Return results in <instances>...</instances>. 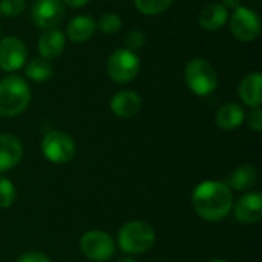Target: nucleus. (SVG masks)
I'll return each instance as SVG.
<instances>
[{
  "label": "nucleus",
  "instance_id": "obj_6",
  "mask_svg": "<svg viewBox=\"0 0 262 262\" xmlns=\"http://www.w3.org/2000/svg\"><path fill=\"white\" fill-rule=\"evenodd\" d=\"M140 72V58L126 48L117 49L107 60V74L115 83H129Z\"/></svg>",
  "mask_w": 262,
  "mask_h": 262
},
{
  "label": "nucleus",
  "instance_id": "obj_10",
  "mask_svg": "<svg viewBox=\"0 0 262 262\" xmlns=\"http://www.w3.org/2000/svg\"><path fill=\"white\" fill-rule=\"evenodd\" d=\"M28 51L25 43L17 37H5L0 40V69L15 72L26 63Z\"/></svg>",
  "mask_w": 262,
  "mask_h": 262
},
{
  "label": "nucleus",
  "instance_id": "obj_20",
  "mask_svg": "<svg viewBox=\"0 0 262 262\" xmlns=\"http://www.w3.org/2000/svg\"><path fill=\"white\" fill-rule=\"evenodd\" d=\"M52 74H54L52 64L49 63V60L45 58H34L25 68V75L35 83L48 81L52 77Z\"/></svg>",
  "mask_w": 262,
  "mask_h": 262
},
{
  "label": "nucleus",
  "instance_id": "obj_26",
  "mask_svg": "<svg viewBox=\"0 0 262 262\" xmlns=\"http://www.w3.org/2000/svg\"><path fill=\"white\" fill-rule=\"evenodd\" d=\"M247 124H249V127H250L252 130H255V132H261L262 130L261 107H255V109L250 112V115H249V118H247Z\"/></svg>",
  "mask_w": 262,
  "mask_h": 262
},
{
  "label": "nucleus",
  "instance_id": "obj_31",
  "mask_svg": "<svg viewBox=\"0 0 262 262\" xmlns=\"http://www.w3.org/2000/svg\"><path fill=\"white\" fill-rule=\"evenodd\" d=\"M210 262H227V261H224V259H213V261H210Z\"/></svg>",
  "mask_w": 262,
  "mask_h": 262
},
{
  "label": "nucleus",
  "instance_id": "obj_11",
  "mask_svg": "<svg viewBox=\"0 0 262 262\" xmlns=\"http://www.w3.org/2000/svg\"><path fill=\"white\" fill-rule=\"evenodd\" d=\"M233 215L243 224H258L262 220V196L258 192L243 195L233 203Z\"/></svg>",
  "mask_w": 262,
  "mask_h": 262
},
{
  "label": "nucleus",
  "instance_id": "obj_5",
  "mask_svg": "<svg viewBox=\"0 0 262 262\" xmlns=\"http://www.w3.org/2000/svg\"><path fill=\"white\" fill-rule=\"evenodd\" d=\"M75 150L77 147L72 137L60 130H51L41 140V152L45 158L54 164L69 163L75 157Z\"/></svg>",
  "mask_w": 262,
  "mask_h": 262
},
{
  "label": "nucleus",
  "instance_id": "obj_18",
  "mask_svg": "<svg viewBox=\"0 0 262 262\" xmlns=\"http://www.w3.org/2000/svg\"><path fill=\"white\" fill-rule=\"evenodd\" d=\"M224 183L227 184L229 189H233V190H238V192L250 190L258 183V170L250 164H243V166L236 167L226 178Z\"/></svg>",
  "mask_w": 262,
  "mask_h": 262
},
{
  "label": "nucleus",
  "instance_id": "obj_16",
  "mask_svg": "<svg viewBox=\"0 0 262 262\" xmlns=\"http://www.w3.org/2000/svg\"><path fill=\"white\" fill-rule=\"evenodd\" d=\"M227 18L229 11L221 3H209L201 9L198 15V23L206 31H218L227 23Z\"/></svg>",
  "mask_w": 262,
  "mask_h": 262
},
{
  "label": "nucleus",
  "instance_id": "obj_23",
  "mask_svg": "<svg viewBox=\"0 0 262 262\" xmlns=\"http://www.w3.org/2000/svg\"><path fill=\"white\" fill-rule=\"evenodd\" d=\"M97 28L103 34H115L121 29V18L117 14H103L100 20L97 21Z\"/></svg>",
  "mask_w": 262,
  "mask_h": 262
},
{
  "label": "nucleus",
  "instance_id": "obj_3",
  "mask_svg": "<svg viewBox=\"0 0 262 262\" xmlns=\"http://www.w3.org/2000/svg\"><path fill=\"white\" fill-rule=\"evenodd\" d=\"M155 244V230L144 221H129L118 230V246L127 255H143Z\"/></svg>",
  "mask_w": 262,
  "mask_h": 262
},
{
  "label": "nucleus",
  "instance_id": "obj_7",
  "mask_svg": "<svg viewBox=\"0 0 262 262\" xmlns=\"http://www.w3.org/2000/svg\"><path fill=\"white\" fill-rule=\"evenodd\" d=\"M80 250L91 261L106 262L115 253V243L103 230H89L80 239Z\"/></svg>",
  "mask_w": 262,
  "mask_h": 262
},
{
  "label": "nucleus",
  "instance_id": "obj_8",
  "mask_svg": "<svg viewBox=\"0 0 262 262\" xmlns=\"http://www.w3.org/2000/svg\"><path fill=\"white\" fill-rule=\"evenodd\" d=\"M230 29L236 40L253 41L261 34V18L253 9L238 6L230 17Z\"/></svg>",
  "mask_w": 262,
  "mask_h": 262
},
{
  "label": "nucleus",
  "instance_id": "obj_27",
  "mask_svg": "<svg viewBox=\"0 0 262 262\" xmlns=\"http://www.w3.org/2000/svg\"><path fill=\"white\" fill-rule=\"evenodd\" d=\"M17 262H51V259L40 252H28V253H23L17 259Z\"/></svg>",
  "mask_w": 262,
  "mask_h": 262
},
{
  "label": "nucleus",
  "instance_id": "obj_2",
  "mask_svg": "<svg viewBox=\"0 0 262 262\" xmlns=\"http://www.w3.org/2000/svg\"><path fill=\"white\" fill-rule=\"evenodd\" d=\"M31 89L25 78L8 75L0 80V117H17L28 107Z\"/></svg>",
  "mask_w": 262,
  "mask_h": 262
},
{
  "label": "nucleus",
  "instance_id": "obj_14",
  "mask_svg": "<svg viewBox=\"0 0 262 262\" xmlns=\"http://www.w3.org/2000/svg\"><path fill=\"white\" fill-rule=\"evenodd\" d=\"M64 43H66L64 34L58 28H54V29H46L41 34V37L38 38L37 48H38L41 58L52 60L63 52Z\"/></svg>",
  "mask_w": 262,
  "mask_h": 262
},
{
  "label": "nucleus",
  "instance_id": "obj_15",
  "mask_svg": "<svg viewBox=\"0 0 262 262\" xmlns=\"http://www.w3.org/2000/svg\"><path fill=\"white\" fill-rule=\"evenodd\" d=\"M261 86L262 75L259 72H253V74H249L243 78V81L239 83V88H238V94L247 106H250L253 109L261 107Z\"/></svg>",
  "mask_w": 262,
  "mask_h": 262
},
{
  "label": "nucleus",
  "instance_id": "obj_32",
  "mask_svg": "<svg viewBox=\"0 0 262 262\" xmlns=\"http://www.w3.org/2000/svg\"><path fill=\"white\" fill-rule=\"evenodd\" d=\"M0 34H2V28H0Z\"/></svg>",
  "mask_w": 262,
  "mask_h": 262
},
{
  "label": "nucleus",
  "instance_id": "obj_22",
  "mask_svg": "<svg viewBox=\"0 0 262 262\" xmlns=\"http://www.w3.org/2000/svg\"><path fill=\"white\" fill-rule=\"evenodd\" d=\"M15 196H17V192H15L14 184L8 178L0 177V209H6L12 206L15 201Z\"/></svg>",
  "mask_w": 262,
  "mask_h": 262
},
{
  "label": "nucleus",
  "instance_id": "obj_30",
  "mask_svg": "<svg viewBox=\"0 0 262 262\" xmlns=\"http://www.w3.org/2000/svg\"><path fill=\"white\" fill-rule=\"evenodd\" d=\"M118 262H137L135 259H132V258H123V259H120Z\"/></svg>",
  "mask_w": 262,
  "mask_h": 262
},
{
  "label": "nucleus",
  "instance_id": "obj_4",
  "mask_svg": "<svg viewBox=\"0 0 262 262\" xmlns=\"http://www.w3.org/2000/svg\"><path fill=\"white\" fill-rule=\"evenodd\" d=\"M184 80L187 88L198 97L210 95L218 86V74L215 68L203 58H193L186 64Z\"/></svg>",
  "mask_w": 262,
  "mask_h": 262
},
{
  "label": "nucleus",
  "instance_id": "obj_28",
  "mask_svg": "<svg viewBox=\"0 0 262 262\" xmlns=\"http://www.w3.org/2000/svg\"><path fill=\"white\" fill-rule=\"evenodd\" d=\"M63 5H68V6H71V8H81V6H84L89 0H60Z\"/></svg>",
  "mask_w": 262,
  "mask_h": 262
},
{
  "label": "nucleus",
  "instance_id": "obj_21",
  "mask_svg": "<svg viewBox=\"0 0 262 262\" xmlns=\"http://www.w3.org/2000/svg\"><path fill=\"white\" fill-rule=\"evenodd\" d=\"M173 0H135L137 9L144 15H158L170 8Z\"/></svg>",
  "mask_w": 262,
  "mask_h": 262
},
{
  "label": "nucleus",
  "instance_id": "obj_13",
  "mask_svg": "<svg viewBox=\"0 0 262 262\" xmlns=\"http://www.w3.org/2000/svg\"><path fill=\"white\" fill-rule=\"evenodd\" d=\"M141 97L134 91H120L111 98V111L120 118H132L141 109Z\"/></svg>",
  "mask_w": 262,
  "mask_h": 262
},
{
  "label": "nucleus",
  "instance_id": "obj_12",
  "mask_svg": "<svg viewBox=\"0 0 262 262\" xmlns=\"http://www.w3.org/2000/svg\"><path fill=\"white\" fill-rule=\"evenodd\" d=\"M23 158L20 140L9 134H0V173L14 169Z\"/></svg>",
  "mask_w": 262,
  "mask_h": 262
},
{
  "label": "nucleus",
  "instance_id": "obj_25",
  "mask_svg": "<svg viewBox=\"0 0 262 262\" xmlns=\"http://www.w3.org/2000/svg\"><path fill=\"white\" fill-rule=\"evenodd\" d=\"M124 43H126V49L135 52V51H138V49H141V48L144 46V43H146V35H144L140 29H134V31H130V32L126 35Z\"/></svg>",
  "mask_w": 262,
  "mask_h": 262
},
{
  "label": "nucleus",
  "instance_id": "obj_17",
  "mask_svg": "<svg viewBox=\"0 0 262 262\" xmlns=\"http://www.w3.org/2000/svg\"><path fill=\"white\" fill-rule=\"evenodd\" d=\"M97 29V21L91 15H77L66 26V35L74 43L88 41Z\"/></svg>",
  "mask_w": 262,
  "mask_h": 262
},
{
  "label": "nucleus",
  "instance_id": "obj_19",
  "mask_svg": "<svg viewBox=\"0 0 262 262\" xmlns=\"http://www.w3.org/2000/svg\"><path fill=\"white\" fill-rule=\"evenodd\" d=\"M215 120H216V124H218L220 129H223V130H235L244 123L246 114H244V111H243V107L239 104L226 103L218 109Z\"/></svg>",
  "mask_w": 262,
  "mask_h": 262
},
{
  "label": "nucleus",
  "instance_id": "obj_1",
  "mask_svg": "<svg viewBox=\"0 0 262 262\" xmlns=\"http://www.w3.org/2000/svg\"><path fill=\"white\" fill-rule=\"evenodd\" d=\"M195 213L210 223L227 218L233 207L232 189L223 181H203L192 193Z\"/></svg>",
  "mask_w": 262,
  "mask_h": 262
},
{
  "label": "nucleus",
  "instance_id": "obj_29",
  "mask_svg": "<svg viewBox=\"0 0 262 262\" xmlns=\"http://www.w3.org/2000/svg\"><path fill=\"white\" fill-rule=\"evenodd\" d=\"M226 9H236L238 6H241L239 5V0H223V3H221Z\"/></svg>",
  "mask_w": 262,
  "mask_h": 262
},
{
  "label": "nucleus",
  "instance_id": "obj_9",
  "mask_svg": "<svg viewBox=\"0 0 262 262\" xmlns=\"http://www.w3.org/2000/svg\"><path fill=\"white\" fill-rule=\"evenodd\" d=\"M31 18L37 28L54 29L64 18V5L60 0H35L31 9Z\"/></svg>",
  "mask_w": 262,
  "mask_h": 262
},
{
  "label": "nucleus",
  "instance_id": "obj_24",
  "mask_svg": "<svg viewBox=\"0 0 262 262\" xmlns=\"http://www.w3.org/2000/svg\"><path fill=\"white\" fill-rule=\"evenodd\" d=\"M26 8V0H0V14L3 17H17Z\"/></svg>",
  "mask_w": 262,
  "mask_h": 262
}]
</instances>
